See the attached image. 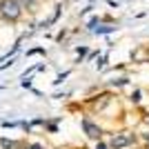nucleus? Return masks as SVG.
<instances>
[{
    "mask_svg": "<svg viewBox=\"0 0 149 149\" xmlns=\"http://www.w3.org/2000/svg\"><path fill=\"white\" fill-rule=\"evenodd\" d=\"M0 16L9 22H16V20L22 16V5L20 0H0Z\"/></svg>",
    "mask_w": 149,
    "mask_h": 149,
    "instance_id": "obj_1",
    "label": "nucleus"
},
{
    "mask_svg": "<svg viewBox=\"0 0 149 149\" xmlns=\"http://www.w3.org/2000/svg\"><path fill=\"white\" fill-rule=\"evenodd\" d=\"M134 143V134H129V131H123V134H116V136L111 138V147L113 149H120V147H127V145Z\"/></svg>",
    "mask_w": 149,
    "mask_h": 149,
    "instance_id": "obj_2",
    "label": "nucleus"
},
{
    "mask_svg": "<svg viewBox=\"0 0 149 149\" xmlns=\"http://www.w3.org/2000/svg\"><path fill=\"white\" fill-rule=\"evenodd\" d=\"M82 129H85V134H87L89 138H91V140H100V138H102V129H100L98 125H93L91 120H82Z\"/></svg>",
    "mask_w": 149,
    "mask_h": 149,
    "instance_id": "obj_3",
    "label": "nucleus"
},
{
    "mask_svg": "<svg viewBox=\"0 0 149 149\" xmlns=\"http://www.w3.org/2000/svg\"><path fill=\"white\" fill-rule=\"evenodd\" d=\"M0 147H2V149H22V143H18V140H9V138H2V140H0Z\"/></svg>",
    "mask_w": 149,
    "mask_h": 149,
    "instance_id": "obj_4",
    "label": "nucleus"
},
{
    "mask_svg": "<svg viewBox=\"0 0 149 149\" xmlns=\"http://www.w3.org/2000/svg\"><path fill=\"white\" fill-rule=\"evenodd\" d=\"M131 98H134V102H138V100H140V91H134V96H131Z\"/></svg>",
    "mask_w": 149,
    "mask_h": 149,
    "instance_id": "obj_5",
    "label": "nucleus"
},
{
    "mask_svg": "<svg viewBox=\"0 0 149 149\" xmlns=\"http://www.w3.org/2000/svg\"><path fill=\"white\" fill-rule=\"evenodd\" d=\"M27 149H42L40 145H31V147H27Z\"/></svg>",
    "mask_w": 149,
    "mask_h": 149,
    "instance_id": "obj_6",
    "label": "nucleus"
},
{
    "mask_svg": "<svg viewBox=\"0 0 149 149\" xmlns=\"http://www.w3.org/2000/svg\"><path fill=\"white\" fill-rule=\"evenodd\" d=\"M25 2H27V5H33V2H36V0H25Z\"/></svg>",
    "mask_w": 149,
    "mask_h": 149,
    "instance_id": "obj_7",
    "label": "nucleus"
}]
</instances>
